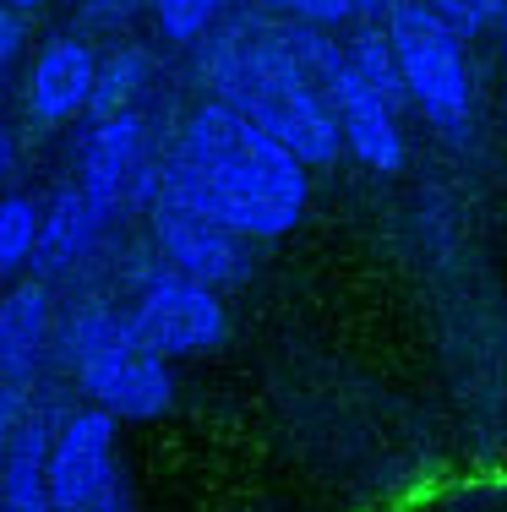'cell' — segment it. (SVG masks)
Wrapping results in <instances>:
<instances>
[{"label":"cell","instance_id":"cell-12","mask_svg":"<svg viewBox=\"0 0 507 512\" xmlns=\"http://www.w3.org/2000/svg\"><path fill=\"white\" fill-rule=\"evenodd\" d=\"M99 224H104V213L88 202V191H82V186L60 191V197L50 202V213H44V229H39V256H33V262H39L44 273H60V267H71L82 251L93 246Z\"/></svg>","mask_w":507,"mask_h":512},{"label":"cell","instance_id":"cell-21","mask_svg":"<svg viewBox=\"0 0 507 512\" xmlns=\"http://www.w3.org/2000/svg\"><path fill=\"white\" fill-rule=\"evenodd\" d=\"M349 6H355V11H366V17H371V11H398L404 0H349Z\"/></svg>","mask_w":507,"mask_h":512},{"label":"cell","instance_id":"cell-8","mask_svg":"<svg viewBox=\"0 0 507 512\" xmlns=\"http://www.w3.org/2000/svg\"><path fill=\"white\" fill-rule=\"evenodd\" d=\"M131 327L164 360H180V355L219 349L229 333V316H224L219 289L197 284V278H180V273H159L142 284L137 306H131Z\"/></svg>","mask_w":507,"mask_h":512},{"label":"cell","instance_id":"cell-11","mask_svg":"<svg viewBox=\"0 0 507 512\" xmlns=\"http://www.w3.org/2000/svg\"><path fill=\"white\" fill-rule=\"evenodd\" d=\"M50 344V295L39 284H22L0 300V371L11 382H28Z\"/></svg>","mask_w":507,"mask_h":512},{"label":"cell","instance_id":"cell-23","mask_svg":"<svg viewBox=\"0 0 507 512\" xmlns=\"http://www.w3.org/2000/svg\"><path fill=\"white\" fill-rule=\"evenodd\" d=\"M502 50H507V6H502Z\"/></svg>","mask_w":507,"mask_h":512},{"label":"cell","instance_id":"cell-15","mask_svg":"<svg viewBox=\"0 0 507 512\" xmlns=\"http://www.w3.org/2000/svg\"><path fill=\"white\" fill-rule=\"evenodd\" d=\"M349 60H355V71H360V77H366L371 88H377L393 109L409 99V88H404V66H398V50H393V33L366 28L355 44H349Z\"/></svg>","mask_w":507,"mask_h":512},{"label":"cell","instance_id":"cell-2","mask_svg":"<svg viewBox=\"0 0 507 512\" xmlns=\"http://www.w3.org/2000/svg\"><path fill=\"white\" fill-rule=\"evenodd\" d=\"M202 77L213 82V99L240 109L251 126H262L273 142H284L306 169L333 164L344 148L328 99L300 71L279 28H235L202 60Z\"/></svg>","mask_w":507,"mask_h":512},{"label":"cell","instance_id":"cell-1","mask_svg":"<svg viewBox=\"0 0 507 512\" xmlns=\"http://www.w3.org/2000/svg\"><path fill=\"white\" fill-rule=\"evenodd\" d=\"M159 180L246 240H279L306 213V164L229 104H202Z\"/></svg>","mask_w":507,"mask_h":512},{"label":"cell","instance_id":"cell-3","mask_svg":"<svg viewBox=\"0 0 507 512\" xmlns=\"http://www.w3.org/2000/svg\"><path fill=\"white\" fill-rule=\"evenodd\" d=\"M66 360L82 393L115 420H153L175 398L169 360L142 344L131 316H115L104 306H88L66 322Z\"/></svg>","mask_w":507,"mask_h":512},{"label":"cell","instance_id":"cell-13","mask_svg":"<svg viewBox=\"0 0 507 512\" xmlns=\"http://www.w3.org/2000/svg\"><path fill=\"white\" fill-rule=\"evenodd\" d=\"M39 229H44V207L22 191L0 197V273H17L39 256Z\"/></svg>","mask_w":507,"mask_h":512},{"label":"cell","instance_id":"cell-7","mask_svg":"<svg viewBox=\"0 0 507 512\" xmlns=\"http://www.w3.org/2000/svg\"><path fill=\"white\" fill-rule=\"evenodd\" d=\"M148 207H153V240H159L169 273L197 278V284H208V289H224V284H240V278H246V246H240L246 235H235L224 218H213L208 207H197L191 197L169 191L164 180L153 186Z\"/></svg>","mask_w":507,"mask_h":512},{"label":"cell","instance_id":"cell-4","mask_svg":"<svg viewBox=\"0 0 507 512\" xmlns=\"http://www.w3.org/2000/svg\"><path fill=\"white\" fill-rule=\"evenodd\" d=\"M279 33H284L289 55L300 60V71H306V77L317 82V93L328 99L338 131H344V148L355 153L366 169H377V175L404 169L398 109L355 71L349 50H338L333 39H322V28H300V22H289V28H279Z\"/></svg>","mask_w":507,"mask_h":512},{"label":"cell","instance_id":"cell-17","mask_svg":"<svg viewBox=\"0 0 507 512\" xmlns=\"http://www.w3.org/2000/svg\"><path fill=\"white\" fill-rule=\"evenodd\" d=\"M268 6L284 11V17H295L300 28H338V22L355 17L349 0H268Z\"/></svg>","mask_w":507,"mask_h":512},{"label":"cell","instance_id":"cell-19","mask_svg":"<svg viewBox=\"0 0 507 512\" xmlns=\"http://www.w3.org/2000/svg\"><path fill=\"white\" fill-rule=\"evenodd\" d=\"M22 420H28V414H22V382L0 387V453L11 447V436H17Z\"/></svg>","mask_w":507,"mask_h":512},{"label":"cell","instance_id":"cell-10","mask_svg":"<svg viewBox=\"0 0 507 512\" xmlns=\"http://www.w3.org/2000/svg\"><path fill=\"white\" fill-rule=\"evenodd\" d=\"M93 88H99V55L82 39H50L33 60L28 109L39 126H60V120H77L93 104Z\"/></svg>","mask_w":507,"mask_h":512},{"label":"cell","instance_id":"cell-18","mask_svg":"<svg viewBox=\"0 0 507 512\" xmlns=\"http://www.w3.org/2000/svg\"><path fill=\"white\" fill-rule=\"evenodd\" d=\"M431 6H437L458 33H480V28H491V17H502L507 0H431Z\"/></svg>","mask_w":507,"mask_h":512},{"label":"cell","instance_id":"cell-22","mask_svg":"<svg viewBox=\"0 0 507 512\" xmlns=\"http://www.w3.org/2000/svg\"><path fill=\"white\" fill-rule=\"evenodd\" d=\"M6 6H11V11H39L44 0H6Z\"/></svg>","mask_w":507,"mask_h":512},{"label":"cell","instance_id":"cell-5","mask_svg":"<svg viewBox=\"0 0 507 512\" xmlns=\"http://www.w3.org/2000/svg\"><path fill=\"white\" fill-rule=\"evenodd\" d=\"M404 88L415 109L437 131H464L469 126V60H464V33L442 17L431 0H404L388 22Z\"/></svg>","mask_w":507,"mask_h":512},{"label":"cell","instance_id":"cell-14","mask_svg":"<svg viewBox=\"0 0 507 512\" xmlns=\"http://www.w3.org/2000/svg\"><path fill=\"white\" fill-rule=\"evenodd\" d=\"M142 82H148V55L142 50H115L110 60H99V88H93V115L99 120H115V115H126L131 99L142 93Z\"/></svg>","mask_w":507,"mask_h":512},{"label":"cell","instance_id":"cell-9","mask_svg":"<svg viewBox=\"0 0 507 512\" xmlns=\"http://www.w3.org/2000/svg\"><path fill=\"white\" fill-rule=\"evenodd\" d=\"M159 175H148V131L142 120L131 115H115V120H99L82 148V191L99 213H115L126 197H153Z\"/></svg>","mask_w":507,"mask_h":512},{"label":"cell","instance_id":"cell-16","mask_svg":"<svg viewBox=\"0 0 507 512\" xmlns=\"http://www.w3.org/2000/svg\"><path fill=\"white\" fill-rule=\"evenodd\" d=\"M229 0H153V17H159V33L175 44H197L213 22L224 17Z\"/></svg>","mask_w":507,"mask_h":512},{"label":"cell","instance_id":"cell-20","mask_svg":"<svg viewBox=\"0 0 507 512\" xmlns=\"http://www.w3.org/2000/svg\"><path fill=\"white\" fill-rule=\"evenodd\" d=\"M22 39H28V33H22V11H11L6 0H0V66L22 55Z\"/></svg>","mask_w":507,"mask_h":512},{"label":"cell","instance_id":"cell-6","mask_svg":"<svg viewBox=\"0 0 507 512\" xmlns=\"http://www.w3.org/2000/svg\"><path fill=\"white\" fill-rule=\"evenodd\" d=\"M55 512H126L120 507V469H115V414L82 409L60 420L44 458Z\"/></svg>","mask_w":507,"mask_h":512}]
</instances>
